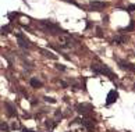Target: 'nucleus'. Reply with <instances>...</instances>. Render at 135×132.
I'll use <instances>...</instances> for the list:
<instances>
[{"mask_svg": "<svg viewBox=\"0 0 135 132\" xmlns=\"http://www.w3.org/2000/svg\"><path fill=\"white\" fill-rule=\"evenodd\" d=\"M40 24L42 26L45 28V31L48 32V34H52V35H57V34H66L67 31H64V29H61L60 26L57 24H54L53 21H48V20H42L40 21Z\"/></svg>", "mask_w": 135, "mask_h": 132, "instance_id": "nucleus-1", "label": "nucleus"}, {"mask_svg": "<svg viewBox=\"0 0 135 132\" xmlns=\"http://www.w3.org/2000/svg\"><path fill=\"white\" fill-rule=\"evenodd\" d=\"M91 70H92L93 72H95V75H109L110 78L114 77L113 71H111L109 67L103 65V64H92V67H91Z\"/></svg>", "mask_w": 135, "mask_h": 132, "instance_id": "nucleus-2", "label": "nucleus"}, {"mask_svg": "<svg viewBox=\"0 0 135 132\" xmlns=\"http://www.w3.org/2000/svg\"><path fill=\"white\" fill-rule=\"evenodd\" d=\"M117 99H118V93H117V90L111 89L110 92L107 93V97H106V106L113 104L114 102H117Z\"/></svg>", "mask_w": 135, "mask_h": 132, "instance_id": "nucleus-3", "label": "nucleus"}, {"mask_svg": "<svg viewBox=\"0 0 135 132\" xmlns=\"http://www.w3.org/2000/svg\"><path fill=\"white\" fill-rule=\"evenodd\" d=\"M16 36H17V39H18V45H20V47H22V49H28L29 46H31V42H29L28 39H25V36L22 34H16Z\"/></svg>", "mask_w": 135, "mask_h": 132, "instance_id": "nucleus-4", "label": "nucleus"}, {"mask_svg": "<svg viewBox=\"0 0 135 132\" xmlns=\"http://www.w3.org/2000/svg\"><path fill=\"white\" fill-rule=\"evenodd\" d=\"M106 6L107 4L104 2H91L89 3V11H100Z\"/></svg>", "mask_w": 135, "mask_h": 132, "instance_id": "nucleus-5", "label": "nucleus"}, {"mask_svg": "<svg viewBox=\"0 0 135 132\" xmlns=\"http://www.w3.org/2000/svg\"><path fill=\"white\" fill-rule=\"evenodd\" d=\"M117 64L120 65V68L127 70V71H131V72H135V64H132V63H127V61H123V60H117Z\"/></svg>", "mask_w": 135, "mask_h": 132, "instance_id": "nucleus-6", "label": "nucleus"}, {"mask_svg": "<svg viewBox=\"0 0 135 132\" xmlns=\"http://www.w3.org/2000/svg\"><path fill=\"white\" fill-rule=\"evenodd\" d=\"M58 39H60V45L63 46V47H66V49L72 47V40H71V38H68V36H60Z\"/></svg>", "mask_w": 135, "mask_h": 132, "instance_id": "nucleus-7", "label": "nucleus"}, {"mask_svg": "<svg viewBox=\"0 0 135 132\" xmlns=\"http://www.w3.org/2000/svg\"><path fill=\"white\" fill-rule=\"evenodd\" d=\"M77 111L78 113H81V114H86V113H89L91 110H92V106L91 104H77Z\"/></svg>", "mask_w": 135, "mask_h": 132, "instance_id": "nucleus-8", "label": "nucleus"}, {"mask_svg": "<svg viewBox=\"0 0 135 132\" xmlns=\"http://www.w3.org/2000/svg\"><path fill=\"white\" fill-rule=\"evenodd\" d=\"M81 122H82V125H84V127H86L89 131H92L93 127H95V121H93V120H91V121H89V120H82Z\"/></svg>", "mask_w": 135, "mask_h": 132, "instance_id": "nucleus-9", "label": "nucleus"}, {"mask_svg": "<svg viewBox=\"0 0 135 132\" xmlns=\"http://www.w3.org/2000/svg\"><path fill=\"white\" fill-rule=\"evenodd\" d=\"M29 84H31L32 88H39V86H42V82H40L38 78H31V79H29Z\"/></svg>", "mask_w": 135, "mask_h": 132, "instance_id": "nucleus-10", "label": "nucleus"}, {"mask_svg": "<svg viewBox=\"0 0 135 132\" xmlns=\"http://www.w3.org/2000/svg\"><path fill=\"white\" fill-rule=\"evenodd\" d=\"M4 106H6V108H7V113H8V116H10V117H14V116H16V111H14V107H13V106H11L10 103H6Z\"/></svg>", "mask_w": 135, "mask_h": 132, "instance_id": "nucleus-11", "label": "nucleus"}, {"mask_svg": "<svg viewBox=\"0 0 135 132\" xmlns=\"http://www.w3.org/2000/svg\"><path fill=\"white\" fill-rule=\"evenodd\" d=\"M125 40H127V38H125V36H117L116 39H114V42H116L117 45H121V43H124Z\"/></svg>", "mask_w": 135, "mask_h": 132, "instance_id": "nucleus-12", "label": "nucleus"}, {"mask_svg": "<svg viewBox=\"0 0 135 132\" xmlns=\"http://www.w3.org/2000/svg\"><path fill=\"white\" fill-rule=\"evenodd\" d=\"M40 52H42V53H43V54H45V56H48V57H50V58H57V57H56L54 54H52L50 52L45 50V49H40Z\"/></svg>", "mask_w": 135, "mask_h": 132, "instance_id": "nucleus-13", "label": "nucleus"}, {"mask_svg": "<svg viewBox=\"0 0 135 132\" xmlns=\"http://www.w3.org/2000/svg\"><path fill=\"white\" fill-rule=\"evenodd\" d=\"M134 28H135V21H131L130 26H127V28H124V29H123V31H132Z\"/></svg>", "mask_w": 135, "mask_h": 132, "instance_id": "nucleus-14", "label": "nucleus"}, {"mask_svg": "<svg viewBox=\"0 0 135 132\" xmlns=\"http://www.w3.org/2000/svg\"><path fill=\"white\" fill-rule=\"evenodd\" d=\"M2 131L3 132H8V131H10V128H8V125L6 124V122H2Z\"/></svg>", "mask_w": 135, "mask_h": 132, "instance_id": "nucleus-15", "label": "nucleus"}, {"mask_svg": "<svg viewBox=\"0 0 135 132\" xmlns=\"http://www.w3.org/2000/svg\"><path fill=\"white\" fill-rule=\"evenodd\" d=\"M56 125H57V122H46V128H50V129H53Z\"/></svg>", "mask_w": 135, "mask_h": 132, "instance_id": "nucleus-16", "label": "nucleus"}, {"mask_svg": "<svg viewBox=\"0 0 135 132\" xmlns=\"http://www.w3.org/2000/svg\"><path fill=\"white\" fill-rule=\"evenodd\" d=\"M45 102H48V103H56V99H53V97H49V96H45Z\"/></svg>", "mask_w": 135, "mask_h": 132, "instance_id": "nucleus-17", "label": "nucleus"}, {"mask_svg": "<svg viewBox=\"0 0 135 132\" xmlns=\"http://www.w3.org/2000/svg\"><path fill=\"white\" fill-rule=\"evenodd\" d=\"M134 10H135V6L134 4H130L127 8H125V11H128V13H130V11H134Z\"/></svg>", "mask_w": 135, "mask_h": 132, "instance_id": "nucleus-18", "label": "nucleus"}, {"mask_svg": "<svg viewBox=\"0 0 135 132\" xmlns=\"http://www.w3.org/2000/svg\"><path fill=\"white\" fill-rule=\"evenodd\" d=\"M2 31H3V34H8V31H10V26H2Z\"/></svg>", "mask_w": 135, "mask_h": 132, "instance_id": "nucleus-19", "label": "nucleus"}, {"mask_svg": "<svg viewBox=\"0 0 135 132\" xmlns=\"http://www.w3.org/2000/svg\"><path fill=\"white\" fill-rule=\"evenodd\" d=\"M57 68L60 70V71H66V67H64V65H60V64H57Z\"/></svg>", "mask_w": 135, "mask_h": 132, "instance_id": "nucleus-20", "label": "nucleus"}, {"mask_svg": "<svg viewBox=\"0 0 135 132\" xmlns=\"http://www.w3.org/2000/svg\"><path fill=\"white\" fill-rule=\"evenodd\" d=\"M60 85L63 88H67V82H64V81H60Z\"/></svg>", "mask_w": 135, "mask_h": 132, "instance_id": "nucleus-21", "label": "nucleus"}, {"mask_svg": "<svg viewBox=\"0 0 135 132\" xmlns=\"http://www.w3.org/2000/svg\"><path fill=\"white\" fill-rule=\"evenodd\" d=\"M103 22H109V15H104L103 17Z\"/></svg>", "mask_w": 135, "mask_h": 132, "instance_id": "nucleus-22", "label": "nucleus"}, {"mask_svg": "<svg viewBox=\"0 0 135 132\" xmlns=\"http://www.w3.org/2000/svg\"><path fill=\"white\" fill-rule=\"evenodd\" d=\"M60 116H61V111L57 110V111H56V117H60Z\"/></svg>", "mask_w": 135, "mask_h": 132, "instance_id": "nucleus-23", "label": "nucleus"}, {"mask_svg": "<svg viewBox=\"0 0 135 132\" xmlns=\"http://www.w3.org/2000/svg\"><path fill=\"white\" fill-rule=\"evenodd\" d=\"M134 88H135V84H134Z\"/></svg>", "mask_w": 135, "mask_h": 132, "instance_id": "nucleus-24", "label": "nucleus"}]
</instances>
